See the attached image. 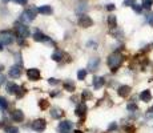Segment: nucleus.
Returning a JSON list of instances; mask_svg holds the SVG:
<instances>
[{"mask_svg": "<svg viewBox=\"0 0 153 133\" xmlns=\"http://www.w3.org/2000/svg\"><path fill=\"white\" fill-rule=\"evenodd\" d=\"M76 114H77V116H84L85 114V112H87V105L84 104V103H80V104H79L77 106H76Z\"/></svg>", "mask_w": 153, "mask_h": 133, "instance_id": "obj_14", "label": "nucleus"}, {"mask_svg": "<svg viewBox=\"0 0 153 133\" xmlns=\"http://www.w3.org/2000/svg\"><path fill=\"white\" fill-rule=\"evenodd\" d=\"M17 85L16 84H13V82H8L7 84V92L8 93H15L16 94V91H17Z\"/></svg>", "mask_w": 153, "mask_h": 133, "instance_id": "obj_20", "label": "nucleus"}, {"mask_svg": "<svg viewBox=\"0 0 153 133\" xmlns=\"http://www.w3.org/2000/svg\"><path fill=\"white\" fill-rule=\"evenodd\" d=\"M15 3H17V4H22V5H25L28 3V0H13Z\"/></svg>", "mask_w": 153, "mask_h": 133, "instance_id": "obj_33", "label": "nucleus"}, {"mask_svg": "<svg viewBox=\"0 0 153 133\" xmlns=\"http://www.w3.org/2000/svg\"><path fill=\"white\" fill-rule=\"evenodd\" d=\"M133 4H134V0H125V1H124L125 7H128V5H131V7H132Z\"/></svg>", "mask_w": 153, "mask_h": 133, "instance_id": "obj_32", "label": "nucleus"}, {"mask_svg": "<svg viewBox=\"0 0 153 133\" xmlns=\"http://www.w3.org/2000/svg\"><path fill=\"white\" fill-rule=\"evenodd\" d=\"M12 120L16 121V123H22L24 120V113L22 111H19V109H16V111L12 112Z\"/></svg>", "mask_w": 153, "mask_h": 133, "instance_id": "obj_12", "label": "nucleus"}, {"mask_svg": "<svg viewBox=\"0 0 153 133\" xmlns=\"http://www.w3.org/2000/svg\"><path fill=\"white\" fill-rule=\"evenodd\" d=\"M61 56H63V55H61V52L56 51L53 55H52V59H53L55 61H60V60H61Z\"/></svg>", "mask_w": 153, "mask_h": 133, "instance_id": "obj_25", "label": "nucleus"}, {"mask_svg": "<svg viewBox=\"0 0 153 133\" xmlns=\"http://www.w3.org/2000/svg\"><path fill=\"white\" fill-rule=\"evenodd\" d=\"M104 82H105L104 77H95L93 79V88H95V89H100V88L104 85Z\"/></svg>", "mask_w": 153, "mask_h": 133, "instance_id": "obj_17", "label": "nucleus"}, {"mask_svg": "<svg viewBox=\"0 0 153 133\" xmlns=\"http://www.w3.org/2000/svg\"><path fill=\"white\" fill-rule=\"evenodd\" d=\"M52 7L51 5H42V7L37 8V12L42 13V15H51L52 13Z\"/></svg>", "mask_w": 153, "mask_h": 133, "instance_id": "obj_15", "label": "nucleus"}, {"mask_svg": "<svg viewBox=\"0 0 153 133\" xmlns=\"http://www.w3.org/2000/svg\"><path fill=\"white\" fill-rule=\"evenodd\" d=\"M47 126V123L44 121L43 119H39V120H35L33 123L31 124V128L33 129L35 132H43Z\"/></svg>", "mask_w": 153, "mask_h": 133, "instance_id": "obj_5", "label": "nucleus"}, {"mask_svg": "<svg viewBox=\"0 0 153 133\" xmlns=\"http://www.w3.org/2000/svg\"><path fill=\"white\" fill-rule=\"evenodd\" d=\"M72 126H73V124L71 123V121H68V120L61 121V123L59 124V131L60 132H71Z\"/></svg>", "mask_w": 153, "mask_h": 133, "instance_id": "obj_8", "label": "nucleus"}, {"mask_svg": "<svg viewBox=\"0 0 153 133\" xmlns=\"http://www.w3.org/2000/svg\"><path fill=\"white\" fill-rule=\"evenodd\" d=\"M7 1H10V0H3V3H7Z\"/></svg>", "mask_w": 153, "mask_h": 133, "instance_id": "obj_40", "label": "nucleus"}, {"mask_svg": "<svg viewBox=\"0 0 153 133\" xmlns=\"http://www.w3.org/2000/svg\"><path fill=\"white\" fill-rule=\"evenodd\" d=\"M12 41H13L12 35H11L10 32H1V33H0V43L1 44L8 45V44H11Z\"/></svg>", "mask_w": 153, "mask_h": 133, "instance_id": "obj_7", "label": "nucleus"}, {"mask_svg": "<svg viewBox=\"0 0 153 133\" xmlns=\"http://www.w3.org/2000/svg\"><path fill=\"white\" fill-rule=\"evenodd\" d=\"M15 28H16V32H17V35H19L20 39H27V37L29 36L28 27L25 24H23V23H16Z\"/></svg>", "mask_w": 153, "mask_h": 133, "instance_id": "obj_2", "label": "nucleus"}, {"mask_svg": "<svg viewBox=\"0 0 153 133\" xmlns=\"http://www.w3.org/2000/svg\"><path fill=\"white\" fill-rule=\"evenodd\" d=\"M7 108H8V101L4 99V97L0 96V109H1V111H5Z\"/></svg>", "mask_w": 153, "mask_h": 133, "instance_id": "obj_22", "label": "nucleus"}, {"mask_svg": "<svg viewBox=\"0 0 153 133\" xmlns=\"http://www.w3.org/2000/svg\"><path fill=\"white\" fill-rule=\"evenodd\" d=\"M108 25H109V28H112V29L117 27V19L114 15H109V16H108Z\"/></svg>", "mask_w": 153, "mask_h": 133, "instance_id": "obj_19", "label": "nucleus"}, {"mask_svg": "<svg viewBox=\"0 0 153 133\" xmlns=\"http://www.w3.org/2000/svg\"><path fill=\"white\" fill-rule=\"evenodd\" d=\"M132 8H133V11H134V12H137V13H140L141 11H143V5H141V4H136V3L132 5Z\"/></svg>", "mask_w": 153, "mask_h": 133, "instance_id": "obj_26", "label": "nucleus"}, {"mask_svg": "<svg viewBox=\"0 0 153 133\" xmlns=\"http://www.w3.org/2000/svg\"><path fill=\"white\" fill-rule=\"evenodd\" d=\"M61 133H71V132H61Z\"/></svg>", "mask_w": 153, "mask_h": 133, "instance_id": "obj_41", "label": "nucleus"}, {"mask_svg": "<svg viewBox=\"0 0 153 133\" xmlns=\"http://www.w3.org/2000/svg\"><path fill=\"white\" fill-rule=\"evenodd\" d=\"M63 87H64V89L68 91V92H73V91H75V84H73L72 81H65L63 84Z\"/></svg>", "mask_w": 153, "mask_h": 133, "instance_id": "obj_21", "label": "nucleus"}, {"mask_svg": "<svg viewBox=\"0 0 153 133\" xmlns=\"http://www.w3.org/2000/svg\"><path fill=\"white\" fill-rule=\"evenodd\" d=\"M97 47V43H96V41H89V43H88V47Z\"/></svg>", "mask_w": 153, "mask_h": 133, "instance_id": "obj_37", "label": "nucleus"}, {"mask_svg": "<svg viewBox=\"0 0 153 133\" xmlns=\"http://www.w3.org/2000/svg\"><path fill=\"white\" fill-rule=\"evenodd\" d=\"M93 24V20L91 19L88 15H80L79 17V25L83 27V28H89Z\"/></svg>", "mask_w": 153, "mask_h": 133, "instance_id": "obj_4", "label": "nucleus"}, {"mask_svg": "<svg viewBox=\"0 0 153 133\" xmlns=\"http://www.w3.org/2000/svg\"><path fill=\"white\" fill-rule=\"evenodd\" d=\"M140 99H141V101H144V103H149V101L152 100V93H151V91H149V89L143 91V92L140 93Z\"/></svg>", "mask_w": 153, "mask_h": 133, "instance_id": "obj_13", "label": "nucleus"}, {"mask_svg": "<svg viewBox=\"0 0 153 133\" xmlns=\"http://www.w3.org/2000/svg\"><path fill=\"white\" fill-rule=\"evenodd\" d=\"M146 22L149 23V24H151L152 27H153V15L151 13V15H148V16H146Z\"/></svg>", "mask_w": 153, "mask_h": 133, "instance_id": "obj_31", "label": "nucleus"}, {"mask_svg": "<svg viewBox=\"0 0 153 133\" xmlns=\"http://www.w3.org/2000/svg\"><path fill=\"white\" fill-rule=\"evenodd\" d=\"M131 87L129 85H121V87L117 89V93H119L120 97H128L131 94Z\"/></svg>", "mask_w": 153, "mask_h": 133, "instance_id": "obj_9", "label": "nucleus"}, {"mask_svg": "<svg viewBox=\"0 0 153 133\" xmlns=\"http://www.w3.org/2000/svg\"><path fill=\"white\" fill-rule=\"evenodd\" d=\"M40 108L42 109L48 108V103H47V100H42V101H40Z\"/></svg>", "mask_w": 153, "mask_h": 133, "instance_id": "obj_29", "label": "nucleus"}, {"mask_svg": "<svg viewBox=\"0 0 153 133\" xmlns=\"http://www.w3.org/2000/svg\"><path fill=\"white\" fill-rule=\"evenodd\" d=\"M33 39L36 40V41H49V37L47 36V35H44L42 33V32H35V35H33Z\"/></svg>", "mask_w": 153, "mask_h": 133, "instance_id": "obj_16", "label": "nucleus"}, {"mask_svg": "<svg viewBox=\"0 0 153 133\" xmlns=\"http://www.w3.org/2000/svg\"><path fill=\"white\" fill-rule=\"evenodd\" d=\"M81 97H83V101L85 99H91V93L88 92V91H83V94H81Z\"/></svg>", "mask_w": 153, "mask_h": 133, "instance_id": "obj_28", "label": "nucleus"}, {"mask_svg": "<svg viewBox=\"0 0 153 133\" xmlns=\"http://www.w3.org/2000/svg\"><path fill=\"white\" fill-rule=\"evenodd\" d=\"M4 80H5L4 76H3V75H0V85H1L3 82H4Z\"/></svg>", "mask_w": 153, "mask_h": 133, "instance_id": "obj_38", "label": "nucleus"}, {"mask_svg": "<svg viewBox=\"0 0 153 133\" xmlns=\"http://www.w3.org/2000/svg\"><path fill=\"white\" fill-rule=\"evenodd\" d=\"M114 8H116V7H114V4H108V5H107V10H108V11H113Z\"/></svg>", "mask_w": 153, "mask_h": 133, "instance_id": "obj_36", "label": "nucleus"}, {"mask_svg": "<svg viewBox=\"0 0 153 133\" xmlns=\"http://www.w3.org/2000/svg\"><path fill=\"white\" fill-rule=\"evenodd\" d=\"M5 131H7V133H19V129L16 126H8Z\"/></svg>", "mask_w": 153, "mask_h": 133, "instance_id": "obj_27", "label": "nucleus"}, {"mask_svg": "<svg viewBox=\"0 0 153 133\" xmlns=\"http://www.w3.org/2000/svg\"><path fill=\"white\" fill-rule=\"evenodd\" d=\"M48 81H49V84H52V85H56V84H57V82H59L56 79H49Z\"/></svg>", "mask_w": 153, "mask_h": 133, "instance_id": "obj_35", "label": "nucleus"}, {"mask_svg": "<svg viewBox=\"0 0 153 133\" xmlns=\"http://www.w3.org/2000/svg\"><path fill=\"white\" fill-rule=\"evenodd\" d=\"M36 12H37V10H35V8H29V10L24 11V12L22 13L20 22H25V23L32 22V20L35 19V16H36Z\"/></svg>", "mask_w": 153, "mask_h": 133, "instance_id": "obj_3", "label": "nucleus"}, {"mask_svg": "<svg viewBox=\"0 0 153 133\" xmlns=\"http://www.w3.org/2000/svg\"><path fill=\"white\" fill-rule=\"evenodd\" d=\"M27 76L31 81H37L40 79V71L36 69V68H31V69L27 71Z\"/></svg>", "mask_w": 153, "mask_h": 133, "instance_id": "obj_6", "label": "nucleus"}, {"mask_svg": "<svg viewBox=\"0 0 153 133\" xmlns=\"http://www.w3.org/2000/svg\"><path fill=\"white\" fill-rule=\"evenodd\" d=\"M123 61H124V56L120 52H114L108 57V67L114 72V71L123 64Z\"/></svg>", "mask_w": 153, "mask_h": 133, "instance_id": "obj_1", "label": "nucleus"}, {"mask_svg": "<svg viewBox=\"0 0 153 133\" xmlns=\"http://www.w3.org/2000/svg\"><path fill=\"white\" fill-rule=\"evenodd\" d=\"M1 49H3V44L0 43V51H1Z\"/></svg>", "mask_w": 153, "mask_h": 133, "instance_id": "obj_39", "label": "nucleus"}, {"mask_svg": "<svg viewBox=\"0 0 153 133\" xmlns=\"http://www.w3.org/2000/svg\"><path fill=\"white\" fill-rule=\"evenodd\" d=\"M126 109H128V111H137V105L136 104H128Z\"/></svg>", "mask_w": 153, "mask_h": 133, "instance_id": "obj_30", "label": "nucleus"}, {"mask_svg": "<svg viewBox=\"0 0 153 133\" xmlns=\"http://www.w3.org/2000/svg\"><path fill=\"white\" fill-rule=\"evenodd\" d=\"M64 112L61 111L60 108H52L51 109V117L52 119H60L61 116H63Z\"/></svg>", "mask_w": 153, "mask_h": 133, "instance_id": "obj_18", "label": "nucleus"}, {"mask_svg": "<svg viewBox=\"0 0 153 133\" xmlns=\"http://www.w3.org/2000/svg\"><path fill=\"white\" fill-rule=\"evenodd\" d=\"M85 76H87V69H80L77 72V79L79 80H84Z\"/></svg>", "mask_w": 153, "mask_h": 133, "instance_id": "obj_24", "label": "nucleus"}, {"mask_svg": "<svg viewBox=\"0 0 153 133\" xmlns=\"http://www.w3.org/2000/svg\"><path fill=\"white\" fill-rule=\"evenodd\" d=\"M8 75H10L11 77L16 79V77H19V76L22 75V69H20L19 65H13V67L10 68V72H8Z\"/></svg>", "mask_w": 153, "mask_h": 133, "instance_id": "obj_10", "label": "nucleus"}, {"mask_svg": "<svg viewBox=\"0 0 153 133\" xmlns=\"http://www.w3.org/2000/svg\"><path fill=\"white\" fill-rule=\"evenodd\" d=\"M0 71H1V65H0Z\"/></svg>", "mask_w": 153, "mask_h": 133, "instance_id": "obj_42", "label": "nucleus"}, {"mask_svg": "<svg viewBox=\"0 0 153 133\" xmlns=\"http://www.w3.org/2000/svg\"><path fill=\"white\" fill-rule=\"evenodd\" d=\"M143 8H145V10H151L152 5H153V0H143Z\"/></svg>", "mask_w": 153, "mask_h": 133, "instance_id": "obj_23", "label": "nucleus"}, {"mask_svg": "<svg viewBox=\"0 0 153 133\" xmlns=\"http://www.w3.org/2000/svg\"><path fill=\"white\" fill-rule=\"evenodd\" d=\"M116 128H117V124H116V123H112L111 125H109V128H108V131H109V132H111V131H114Z\"/></svg>", "mask_w": 153, "mask_h": 133, "instance_id": "obj_34", "label": "nucleus"}, {"mask_svg": "<svg viewBox=\"0 0 153 133\" xmlns=\"http://www.w3.org/2000/svg\"><path fill=\"white\" fill-rule=\"evenodd\" d=\"M99 65H100V59H97V57H95V59H91L89 60V63H88V69L89 71H96L99 68Z\"/></svg>", "mask_w": 153, "mask_h": 133, "instance_id": "obj_11", "label": "nucleus"}]
</instances>
